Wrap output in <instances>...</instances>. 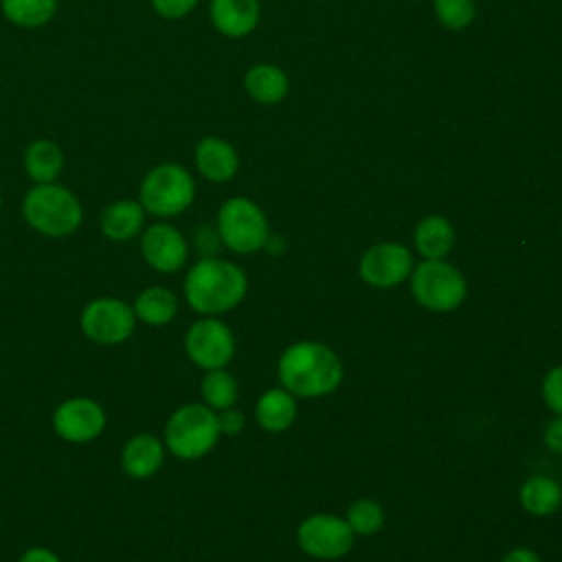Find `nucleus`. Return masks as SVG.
<instances>
[{
  "label": "nucleus",
  "instance_id": "nucleus-28",
  "mask_svg": "<svg viewBox=\"0 0 562 562\" xmlns=\"http://www.w3.org/2000/svg\"><path fill=\"white\" fill-rule=\"evenodd\" d=\"M200 0H149L154 13L162 20H182L187 18Z\"/></svg>",
  "mask_w": 562,
  "mask_h": 562
},
{
  "label": "nucleus",
  "instance_id": "nucleus-4",
  "mask_svg": "<svg viewBox=\"0 0 562 562\" xmlns=\"http://www.w3.org/2000/svg\"><path fill=\"white\" fill-rule=\"evenodd\" d=\"M195 200V180L191 171L178 162H160L151 167L138 187V202L145 213L167 220L184 213Z\"/></svg>",
  "mask_w": 562,
  "mask_h": 562
},
{
  "label": "nucleus",
  "instance_id": "nucleus-15",
  "mask_svg": "<svg viewBox=\"0 0 562 562\" xmlns=\"http://www.w3.org/2000/svg\"><path fill=\"white\" fill-rule=\"evenodd\" d=\"M193 160L200 176L211 182H228L239 169L237 149L220 136L200 138L193 149Z\"/></svg>",
  "mask_w": 562,
  "mask_h": 562
},
{
  "label": "nucleus",
  "instance_id": "nucleus-22",
  "mask_svg": "<svg viewBox=\"0 0 562 562\" xmlns=\"http://www.w3.org/2000/svg\"><path fill=\"white\" fill-rule=\"evenodd\" d=\"M452 244V224L441 215H428L415 228V246L426 259H443L450 252Z\"/></svg>",
  "mask_w": 562,
  "mask_h": 562
},
{
  "label": "nucleus",
  "instance_id": "nucleus-5",
  "mask_svg": "<svg viewBox=\"0 0 562 562\" xmlns=\"http://www.w3.org/2000/svg\"><path fill=\"white\" fill-rule=\"evenodd\" d=\"M220 435L222 432L217 424V413L206 404L193 402L176 408L169 415L162 443L173 457L191 461L209 454L217 443Z\"/></svg>",
  "mask_w": 562,
  "mask_h": 562
},
{
  "label": "nucleus",
  "instance_id": "nucleus-8",
  "mask_svg": "<svg viewBox=\"0 0 562 562\" xmlns=\"http://www.w3.org/2000/svg\"><path fill=\"white\" fill-rule=\"evenodd\" d=\"M136 314L130 303L114 299V296H101L83 305L79 314V329L81 334L103 347H114L125 342L134 329H136Z\"/></svg>",
  "mask_w": 562,
  "mask_h": 562
},
{
  "label": "nucleus",
  "instance_id": "nucleus-12",
  "mask_svg": "<svg viewBox=\"0 0 562 562\" xmlns=\"http://www.w3.org/2000/svg\"><path fill=\"white\" fill-rule=\"evenodd\" d=\"M140 255L156 272L171 274L187 263L189 244L173 224L156 222L140 233Z\"/></svg>",
  "mask_w": 562,
  "mask_h": 562
},
{
  "label": "nucleus",
  "instance_id": "nucleus-31",
  "mask_svg": "<svg viewBox=\"0 0 562 562\" xmlns=\"http://www.w3.org/2000/svg\"><path fill=\"white\" fill-rule=\"evenodd\" d=\"M217 241H222L220 235H217V228L213 231L211 226H198V231H195V244H198V248L202 250V255L211 257L209 252L215 248Z\"/></svg>",
  "mask_w": 562,
  "mask_h": 562
},
{
  "label": "nucleus",
  "instance_id": "nucleus-23",
  "mask_svg": "<svg viewBox=\"0 0 562 562\" xmlns=\"http://www.w3.org/2000/svg\"><path fill=\"white\" fill-rule=\"evenodd\" d=\"M2 15L20 29L46 26L57 13V0H0Z\"/></svg>",
  "mask_w": 562,
  "mask_h": 562
},
{
  "label": "nucleus",
  "instance_id": "nucleus-17",
  "mask_svg": "<svg viewBox=\"0 0 562 562\" xmlns=\"http://www.w3.org/2000/svg\"><path fill=\"white\" fill-rule=\"evenodd\" d=\"M145 209L138 200H114L99 215V231L110 241H130L145 228Z\"/></svg>",
  "mask_w": 562,
  "mask_h": 562
},
{
  "label": "nucleus",
  "instance_id": "nucleus-7",
  "mask_svg": "<svg viewBox=\"0 0 562 562\" xmlns=\"http://www.w3.org/2000/svg\"><path fill=\"white\" fill-rule=\"evenodd\" d=\"M411 290L419 305L432 312H450L465 299V279L443 259H426L415 268Z\"/></svg>",
  "mask_w": 562,
  "mask_h": 562
},
{
  "label": "nucleus",
  "instance_id": "nucleus-11",
  "mask_svg": "<svg viewBox=\"0 0 562 562\" xmlns=\"http://www.w3.org/2000/svg\"><path fill=\"white\" fill-rule=\"evenodd\" d=\"M301 549L318 560L342 558L353 544V531L347 520L331 514H314L299 525Z\"/></svg>",
  "mask_w": 562,
  "mask_h": 562
},
{
  "label": "nucleus",
  "instance_id": "nucleus-19",
  "mask_svg": "<svg viewBox=\"0 0 562 562\" xmlns=\"http://www.w3.org/2000/svg\"><path fill=\"white\" fill-rule=\"evenodd\" d=\"M244 90L252 101L274 105L285 99L290 90V79L285 70L274 64H255L244 75Z\"/></svg>",
  "mask_w": 562,
  "mask_h": 562
},
{
  "label": "nucleus",
  "instance_id": "nucleus-2",
  "mask_svg": "<svg viewBox=\"0 0 562 562\" xmlns=\"http://www.w3.org/2000/svg\"><path fill=\"white\" fill-rule=\"evenodd\" d=\"M279 380L292 395L321 397L340 384L342 364L321 342H296L279 358Z\"/></svg>",
  "mask_w": 562,
  "mask_h": 562
},
{
  "label": "nucleus",
  "instance_id": "nucleus-25",
  "mask_svg": "<svg viewBox=\"0 0 562 562\" xmlns=\"http://www.w3.org/2000/svg\"><path fill=\"white\" fill-rule=\"evenodd\" d=\"M200 393L209 408L224 411V408H231L237 400V382L228 371L213 369V371H206V375L202 378Z\"/></svg>",
  "mask_w": 562,
  "mask_h": 562
},
{
  "label": "nucleus",
  "instance_id": "nucleus-34",
  "mask_svg": "<svg viewBox=\"0 0 562 562\" xmlns=\"http://www.w3.org/2000/svg\"><path fill=\"white\" fill-rule=\"evenodd\" d=\"M501 562H540V558H538L536 551L525 549V547H518V549L509 551Z\"/></svg>",
  "mask_w": 562,
  "mask_h": 562
},
{
  "label": "nucleus",
  "instance_id": "nucleus-30",
  "mask_svg": "<svg viewBox=\"0 0 562 562\" xmlns=\"http://www.w3.org/2000/svg\"><path fill=\"white\" fill-rule=\"evenodd\" d=\"M217 424H220V432H224V435H237V432L244 428L246 419H244V415H241L239 411H235V408L231 406V408L220 411Z\"/></svg>",
  "mask_w": 562,
  "mask_h": 562
},
{
  "label": "nucleus",
  "instance_id": "nucleus-6",
  "mask_svg": "<svg viewBox=\"0 0 562 562\" xmlns=\"http://www.w3.org/2000/svg\"><path fill=\"white\" fill-rule=\"evenodd\" d=\"M217 235L226 248L239 255H250L263 248L270 239V228L263 211L248 198H228L215 222Z\"/></svg>",
  "mask_w": 562,
  "mask_h": 562
},
{
  "label": "nucleus",
  "instance_id": "nucleus-10",
  "mask_svg": "<svg viewBox=\"0 0 562 562\" xmlns=\"http://www.w3.org/2000/svg\"><path fill=\"white\" fill-rule=\"evenodd\" d=\"M108 424L105 408L86 395H75L57 404L53 413V430L68 443H88L103 435Z\"/></svg>",
  "mask_w": 562,
  "mask_h": 562
},
{
  "label": "nucleus",
  "instance_id": "nucleus-26",
  "mask_svg": "<svg viewBox=\"0 0 562 562\" xmlns=\"http://www.w3.org/2000/svg\"><path fill=\"white\" fill-rule=\"evenodd\" d=\"M382 522H384L382 507L371 498L356 501L347 512V525L351 527L353 533H360V536L375 533L382 527Z\"/></svg>",
  "mask_w": 562,
  "mask_h": 562
},
{
  "label": "nucleus",
  "instance_id": "nucleus-35",
  "mask_svg": "<svg viewBox=\"0 0 562 562\" xmlns=\"http://www.w3.org/2000/svg\"><path fill=\"white\" fill-rule=\"evenodd\" d=\"M0 213H2V193H0Z\"/></svg>",
  "mask_w": 562,
  "mask_h": 562
},
{
  "label": "nucleus",
  "instance_id": "nucleus-13",
  "mask_svg": "<svg viewBox=\"0 0 562 562\" xmlns=\"http://www.w3.org/2000/svg\"><path fill=\"white\" fill-rule=\"evenodd\" d=\"M411 250L395 241L375 244L360 259V277L375 288H391L402 283L411 274Z\"/></svg>",
  "mask_w": 562,
  "mask_h": 562
},
{
  "label": "nucleus",
  "instance_id": "nucleus-27",
  "mask_svg": "<svg viewBox=\"0 0 562 562\" xmlns=\"http://www.w3.org/2000/svg\"><path fill=\"white\" fill-rule=\"evenodd\" d=\"M435 15L446 29L461 31L470 26L472 20L476 18V2L474 0H435Z\"/></svg>",
  "mask_w": 562,
  "mask_h": 562
},
{
  "label": "nucleus",
  "instance_id": "nucleus-29",
  "mask_svg": "<svg viewBox=\"0 0 562 562\" xmlns=\"http://www.w3.org/2000/svg\"><path fill=\"white\" fill-rule=\"evenodd\" d=\"M542 395H544L547 406H549L553 413L562 415V367H555V369H551V371L544 375Z\"/></svg>",
  "mask_w": 562,
  "mask_h": 562
},
{
  "label": "nucleus",
  "instance_id": "nucleus-21",
  "mask_svg": "<svg viewBox=\"0 0 562 562\" xmlns=\"http://www.w3.org/2000/svg\"><path fill=\"white\" fill-rule=\"evenodd\" d=\"M257 422L261 424L263 430L270 432H281L290 428V424L296 417V404L290 391L285 389H270L266 391L259 402H257Z\"/></svg>",
  "mask_w": 562,
  "mask_h": 562
},
{
  "label": "nucleus",
  "instance_id": "nucleus-18",
  "mask_svg": "<svg viewBox=\"0 0 562 562\" xmlns=\"http://www.w3.org/2000/svg\"><path fill=\"white\" fill-rule=\"evenodd\" d=\"M22 162H24V171L33 184H46V182L59 180L64 165H66V156H64V149L55 140L35 138L26 145Z\"/></svg>",
  "mask_w": 562,
  "mask_h": 562
},
{
  "label": "nucleus",
  "instance_id": "nucleus-33",
  "mask_svg": "<svg viewBox=\"0 0 562 562\" xmlns=\"http://www.w3.org/2000/svg\"><path fill=\"white\" fill-rule=\"evenodd\" d=\"M544 443H547V448H551L553 452H562V415L547 424Z\"/></svg>",
  "mask_w": 562,
  "mask_h": 562
},
{
  "label": "nucleus",
  "instance_id": "nucleus-14",
  "mask_svg": "<svg viewBox=\"0 0 562 562\" xmlns=\"http://www.w3.org/2000/svg\"><path fill=\"white\" fill-rule=\"evenodd\" d=\"M209 15L217 33L239 40L257 29L261 7L259 0H211Z\"/></svg>",
  "mask_w": 562,
  "mask_h": 562
},
{
  "label": "nucleus",
  "instance_id": "nucleus-1",
  "mask_svg": "<svg viewBox=\"0 0 562 562\" xmlns=\"http://www.w3.org/2000/svg\"><path fill=\"white\" fill-rule=\"evenodd\" d=\"M248 279L244 270L226 259L202 257L184 277V299L198 314H224L246 296Z\"/></svg>",
  "mask_w": 562,
  "mask_h": 562
},
{
  "label": "nucleus",
  "instance_id": "nucleus-16",
  "mask_svg": "<svg viewBox=\"0 0 562 562\" xmlns=\"http://www.w3.org/2000/svg\"><path fill=\"white\" fill-rule=\"evenodd\" d=\"M165 461V443L151 432L132 435L121 450V468L132 479L154 476Z\"/></svg>",
  "mask_w": 562,
  "mask_h": 562
},
{
  "label": "nucleus",
  "instance_id": "nucleus-32",
  "mask_svg": "<svg viewBox=\"0 0 562 562\" xmlns=\"http://www.w3.org/2000/svg\"><path fill=\"white\" fill-rule=\"evenodd\" d=\"M18 562H61V560H59V555H57L53 549H48V547H31V549H26V551L18 558Z\"/></svg>",
  "mask_w": 562,
  "mask_h": 562
},
{
  "label": "nucleus",
  "instance_id": "nucleus-3",
  "mask_svg": "<svg viewBox=\"0 0 562 562\" xmlns=\"http://www.w3.org/2000/svg\"><path fill=\"white\" fill-rule=\"evenodd\" d=\"M24 222L44 237H68L83 222L79 198L59 182L33 184L22 200Z\"/></svg>",
  "mask_w": 562,
  "mask_h": 562
},
{
  "label": "nucleus",
  "instance_id": "nucleus-24",
  "mask_svg": "<svg viewBox=\"0 0 562 562\" xmlns=\"http://www.w3.org/2000/svg\"><path fill=\"white\" fill-rule=\"evenodd\" d=\"M562 503L560 485L549 476H529L520 487V505L536 516L553 514Z\"/></svg>",
  "mask_w": 562,
  "mask_h": 562
},
{
  "label": "nucleus",
  "instance_id": "nucleus-20",
  "mask_svg": "<svg viewBox=\"0 0 562 562\" xmlns=\"http://www.w3.org/2000/svg\"><path fill=\"white\" fill-rule=\"evenodd\" d=\"M132 310L136 314V321L149 327H162L176 318L178 299L165 285H149L134 299Z\"/></svg>",
  "mask_w": 562,
  "mask_h": 562
},
{
  "label": "nucleus",
  "instance_id": "nucleus-9",
  "mask_svg": "<svg viewBox=\"0 0 562 562\" xmlns=\"http://www.w3.org/2000/svg\"><path fill=\"white\" fill-rule=\"evenodd\" d=\"M184 351L189 360L204 371L224 369L235 353V338L226 323L206 316L187 329Z\"/></svg>",
  "mask_w": 562,
  "mask_h": 562
}]
</instances>
